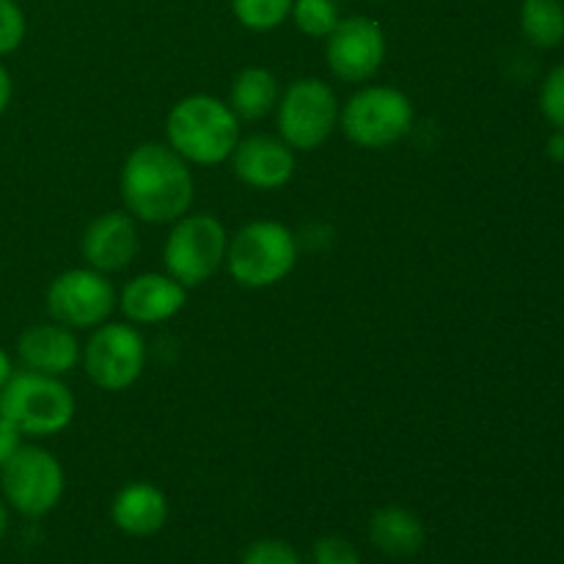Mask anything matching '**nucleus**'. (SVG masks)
I'll use <instances>...</instances> for the list:
<instances>
[{"label": "nucleus", "instance_id": "obj_18", "mask_svg": "<svg viewBox=\"0 0 564 564\" xmlns=\"http://www.w3.org/2000/svg\"><path fill=\"white\" fill-rule=\"evenodd\" d=\"M281 99V83L264 66H246L229 86V108L240 121H259L275 110Z\"/></svg>", "mask_w": 564, "mask_h": 564}, {"label": "nucleus", "instance_id": "obj_22", "mask_svg": "<svg viewBox=\"0 0 564 564\" xmlns=\"http://www.w3.org/2000/svg\"><path fill=\"white\" fill-rule=\"evenodd\" d=\"M25 33L28 20L22 6L17 0H0V58L20 50V44L25 42Z\"/></svg>", "mask_w": 564, "mask_h": 564}, {"label": "nucleus", "instance_id": "obj_17", "mask_svg": "<svg viewBox=\"0 0 564 564\" xmlns=\"http://www.w3.org/2000/svg\"><path fill=\"white\" fill-rule=\"evenodd\" d=\"M424 538V523L419 521L416 512L408 507L389 505L380 507L372 518H369V540L380 554L391 556V560H408L422 551Z\"/></svg>", "mask_w": 564, "mask_h": 564}, {"label": "nucleus", "instance_id": "obj_6", "mask_svg": "<svg viewBox=\"0 0 564 564\" xmlns=\"http://www.w3.org/2000/svg\"><path fill=\"white\" fill-rule=\"evenodd\" d=\"M229 231L215 215L187 213L171 224L163 242V268L182 286H202L224 268Z\"/></svg>", "mask_w": 564, "mask_h": 564}, {"label": "nucleus", "instance_id": "obj_4", "mask_svg": "<svg viewBox=\"0 0 564 564\" xmlns=\"http://www.w3.org/2000/svg\"><path fill=\"white\" fill-rule=\"evenodd\" d=\"M75 394L53 375L22 369L0 389V416L9 419L22 438H53L75 419Z\"/></svg>", "mask_w": 564, "mask_h": 564}, {"label": "nucleus", "instance_id": "obj_11", "mask_svg": "<svg viewBox=\"0 0 564 564\" xmlns=\"http://www.w3.org/2000/svg\"><path fill=\"white\" fill-rule=\"evenodd\" d=\"M389 42L383 28L364 14L341 17L325 39V61L341 83H367L383 69Z\"/></svg>", "mask_w": 564, "mask_h": 564}, {"label": "nucleus", "instance_id": "obj_15", "mask_svg": "<svg viewBox=\"0 0 564 564\" xmlns=\"http://www.w3.org/2000/svg\"><path fill=\"white\" fill-rule=\"evenodd\" d=\"M17 356H20L22 367L31 372L64 378L80 367L83 345L77 339V330L61 323H42L22 330L20 341H17Z\"/></svg>", "mask_w": 564, "mask_h": 564}, {"label": "nucleus", "instance_id": "obj_12", "mask_svg": "<svg viewBox=\"0 0 564 564\" xmlns=\"http://www.w3.org/2000/svg\"><path fill=\"white\" fill-rule=\"evenodd\" d=\"M138 248H141L138 220L127 209L97 215L80 237V253L86 264L105 275L130 268L138 257Z\"/></svg>", "mask_w": 564, "mask_h": 564}, {"label": "nucleus", "instance_id": "obj_7", "mask_svg": "<svg viewBox=\"0 0 564 564\" xmlns=\"http://www.w3.org/2000/svg\"><path fill=\"white\" fill-rule=\"evenodd\" d=\"M341 102L319 77H297L281 91L275 105L279 138L295 152H314L339 130Z\"/></svg>", "mask_w": 564, "mask_h": 564}, {"label": "nucleus", "instance_id": "obj_1", "mask_svg": "<svg viewBox=\"0 0 564 564\" xmlns=\"http://www.w3.org/2000/svg\"><path fill=\"white\" fill-rule=\"evenodd\" d=\"M121 204L141 224L171 226L191 213L196 180L187 160L169 143H138L119 174Z\"/></svg>", "mask_w": 564, "mask_h": 564}, {"label": "nucleus", "instance_id": "obj_30", "mask_svg": "<svg viewBox=\"0 0 564 564\" xmlns=\"http://www.w3.org/2000/svg\"><path fill=\"white\" fill-rule=\"evenodd\" d=\"M6 529H9V510H6V505L0 501V540L6 538Z\"/></svg>", "mask_w": 564, "mask_h": 564}, {"label": "nucleus", "instance_id": "obj_23", "mask_svg": "<svg viewBox=\"0 0 564 564\" xmlns=\"http://www.w3.org/2000/svg\"><path fill=\"white\" fill-rule=\"evenodd\" d=\"M540 110L556 130H564V64L551 69V75L545 77L540 88Z\"/></svg>", "mask_w": 564, "mask_h": 564}, {"label": "nucleus", "instance_id": "obj_21", "mask_svg": "<svg viewBox=\"0 0 564 564\" xmlns=\"http://www.w3.org/2000/svg\"><path fill=\"white\" fill-rule=\"evenodd\" d=\"M290 20L303 36L328 39V33L339 25L341 14L336 0H295L290 11Z\"/></svg>", "mask_w": 564, "mask_h": 564}, {"label": "nucleus", "instance_id": "obj_27", "mask_svg": "<svg viewBox=\"0 0 564 564\" xmlns=\"http://www.w3.org/2000/svg\"><path fill=\"white\" fill-rule=\"evenodd\" d=\"M11 97H14V80H11L9 69H6L3 61H0V116L9 110Z\"/></svg>", "mask_w": 564, "mask_h": 564}, {"label": "nucleus", "instance_id": "obj_13", "mask_svg": "<svg viewBox=\"0 0 564 564\" xmlns=\"http://www.w3.org/2000/svg\"><path fill=\"white\" fill-rule=\"evenodd\" d=\"M229 163L237 180L253 191H281L290 185L297 169L295 149L279 135L240 138Z\"/></svg>", "mask_w": 564, "mask_h": 564}, {"label": "nucleus", "instance_id": "obj_16", "mask_svg": "<svg viewBox=\"0 0 564 564\" xmlns=\"http://www.w3.org/2000/svg\"><path fill=\"white\" fill-rule=\"evenodd\" d=\"M110 518L130 538H152L169 523V499L152 482H130L113 496Z\"/></svg>", "mask_w": 564, "mask_h": 564}, {"label": "nucleus", "instance_id": "obj_28", "mask_svg": "<svg viewBox=\"0 0 564 564\" xmlns=\"http://www.w3.org/2000/svg\"><path fill=\"white\" fill-rule=\"evenodd\" d=\"M545 152H549V158L554 160V163L564 165V130L551 132L549 143H545Z\"/></svg>", "mask_w": 564, "mask_h": 564}, {"label": "nucleus", "instance_id": "obj_8", "mask_svg": "<svg viewBox=\"0 0 564 564\" xmlns=\"http://www.w3.org/2000/svg\"><path fill=\"white\" fill-rule=\"evenodd\" d=\"M0 490L11 510L25 518H44L64 499V466L53 452L22 444L0 468Z\"/></svg>", "mask_w": 564, "mask_h": 564}, {"label": "nucleus", "instance_id": "obj_9", "mask_svg": "<svg viewBox=\"0 0 564 564\" xmlns=\"http://www.w3.org/2000/svg\"><path fill=\"white\" fill-rule=\"evenodd\" d=\"M147 339L132 323H102L83 345V369L102 391H127L147 369Z\"/></svg>", "mask_w": 564, "mask_h": 564}, {"label": "nucleus", "instance_id": "obj_19", "mask_svg": "<svg viewBox=\"0 0 564 564\" xmlns=\"http://www.w3.org/2000/svg\"><path fill=\"white\" fill-rule=\"evenodd\" d=\"M521 31L529 44L540 50H554L564 42V6L562 0H523Z\"/></svg>", "mask_w": 564, "mask_h": 564}, {"label": "nucleus", "instance_id": "obj_5", "mask_svg": "<svg viewBox=\"0 0 564 564\" xmlns=\"http://www.w3.org/2000/svg\"><path fill=\"white\" fill-rule=\"evenodd\" d=\"M416 121V108L405 91L394 86H364L341 105L339 130L361 149H389L400 143Z\"/></svg>", "mask_w": 564, "mask_h": 564}, {"label": "nucleus", "instance_id": "obj_26", "mask_svg": "<svg viewBox=\"0 0 564 564\" xmlns=\"http://www.w3.org/2000/svg\"><path fill=\"white\" fill-rule=\"evenodd\" d=\"M22 446V433L9 422L6 416H0V468L11 460L17 449Z\"/></svg>", "mask_w": 564, "mask_h": 564}, {"label": "nucleus", "instance_id": "obj_29", "mask_svg": "<svg viewBox=\"0 0 564 564\" xmlns=\"http://www.w3.org/2000/svg\"><path fill=\"white\" fill-rule=\"evenodd\" d=\"M14 375V364H11V356L9 352L0 347V389H3L6 383H9V378Z\"/></svg>", "mask_w": 564, "mask_h": 564}, {"label": "nucleus", "instance_id": "obj_20", "mask_svg": "<svg viewBox=\"0 0 564 564\" xmlns=\"http://www.w3.org/2000/svg\"><path fill=\"white\" fill-rule=\"evenodd\" d=\"M295 0H231V14L246 31L270 33L290 20Z\"/></svg>", "mask_w": 564, "mask_h": 564}, {"label": "nucleus", "instance_id": "obj_3", "mask_svg": "<svg viewBox=\"0 0 564 564\" xmlns=\"http://www.w3.org/2000/svg\"><path fill=\"white\" fill-rule=\"evenodd\" d=\"M297 237L281 220H251L229 235L224 268L246 290H270L290 279L297 264Z\"/></svg>", "mask_w": 564, "mask_h": 564}, {"label": "nucleus", "instance_id": "obj_14", "mask_svg": "<svg viewBox=\"0 0 564 564\" xmlns=\"http://www.w3.org/2000/svg\"><path fill=\"white\" fill-rule=\"evenodd\" d=\"M187 306V286L169 273L132 275L119 292L116 308L132 325H160L174 319Z\"/></svg>", "mask_w": 564, "mask_h": 564}, {"label": "nucleus", "instance_id": "obj_25", "mask_svg": "<svg viewBox=\"0 0 564 564\" xmlns=\"http://www.w3.org/2000/svg\"><path fill=\"white\" fill-rule=\"evenodd\" d=\"M308 564H361L356 545L345 538H323L314 543L312 562Z\"/></svg>", "mask_w": 564, "mask_h": 564}, {"label": "nucleus", "instance_id": "obj_2", "mask_svg": "<svg viewBox=\"0 0 564 564\" xmlns=\"http://www.w3.org/2000/svg\"><path fill=\"white\" fill-rule=\"evenodd\" d=\"M240 138L237 113L213 94H187L165 116V143L191 165L229 163Z\"/></svg>", "mask_w": 564, "mask_h": 564}, {"label": "nucleus", "instance_id": "obj_24", "mask_svg": "<svg viewBox=\"0 0 564 564\" xmlns=\"http://www.w3.org/2000/svg\"><path fill=\"white\" fill-rule=\"evenodd\" d=\"M242 564H303V562L290 543L268 538L248 545L246 554H242Z\"/></svg>", "mask_w": 564, "mask_h": 564}, {"label": "nucleus", "instance_id": "obj_10", "mask_svg": "<svg viewBox=\"0 0 564 564\" xmlns=\"http://www.w3.org/2000/svg\"><path fill=\"white\" fill-rule=\"evenodd\" d=\"M113 284L108 275L94 268H72L55 275L44 292V303L53 323L66 325L72 330H94L108 323L116 312Z\"/></svg>", "mask_w": 564, "mask_h": 564}]
</instances>
